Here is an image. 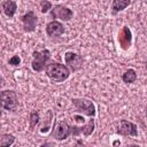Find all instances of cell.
I'll return each instance as SVG.
<instances>
[{"instance_id":"cell-1","label":"cell","mask_w":147,"mask_h":147,"mask_svg":"<svg viewBox=\"0 0 147 147\" xmlns=\"http://www.w3.org/2000/svg\"><path fill=\"white\" fill-rule=\"evenodd\" d=\"M45 71L46 75L49 77V79H52L55 83H62L65 79H68L70 76V69L67 65L57 62H52L47 64Z\"/></svg>"},{"instance_id":"cell-2","label":"cell","mask_w":147,"mask_h":147,"mask_svg":"<svg viewBox=\"0 0 147 147\" xmlns=\"http://www.w3.org/2000/svg\"><path fill=\"white\" fill-rule=\"evenodd\" d=\"M51 59V52L48 49H41V51H34L32 53V62L31 67L36 72L42 71L46 65L48 60Z\"/></svg>"},{"instance_id":"cell-3","label":"cell","mask_w":147,"mask_h":147,"mask_svg":"<svg viewBox=\"0 0 147 147\" xmlns=\"http://www.w3.org/2000/svg\"><path fill=\"white\" fill-rule=\"evenodd\" d=\"M71 102L77 109V111L86 116H90V117L95 116V106L91 100L85 99V98H76V99H72Z\"/></svg>"},{"instance_id":"cell-4","label":"cell","mask_w":147,"mask_h":147,"mask_svg":"<svg viewBox=\"0 0 147 147\" xmlns=\"http://www.w3.org/2000/svg\"><path fill=\"white\" fill-rule=\"evenodd\" d=\"M1 106L5 110L15 111L18 106L17 94L13 90H6L1 92Z\"/></svg>"},{"instance_id":"cell-5","label":"cell","mask_w":147,"mask_h":147,"mask_svg":"<svg viewBox=\"0 0 147 147\" xmlns=\"http://www.w3.org/2000/svg\"><path fill=\"white\" fill-rule=\"evenodd\" d=\"M70 134H71V126L65 121H59L54 124L52 137L55 140H59V141L65 140L67 138H69Z\"/></svg>"},{"instance_id":"cell-6","label":"cell","mask_w":147,"mask_h":147,"mask_svg":"<svg viewBox=\"0 0 147 147\" xmlns=\"http://www.w3.org/2000/svg\"><path fill=\"white\" fill-rule=\"evenodd\" d=\"M51 15L54 20L59 18L61 21H70L74 16V11L65 7V6H62V5H56L52 8L51 10Z\"/></svg>"},{"instance_id":"cell-7","label":"cell","mask_w":147,"mask_h":147,"mask_svg":"<svg viewBox=\"0 0 147 147\" xmlns=\"http://www.w3.org/2000/svg\"><path fill=\"white\" fill-rule=\"evenodd\" d=\"M64 62L71 71H77L83 67V57L74 52H67L64 54Z\"/></svg>"},{"instance_id":"cell-8","label":"cell","mask_w":147,"mask_h":147,"mask_svg":"<svg viewBox=\"0 0 147 147\" xmlns=\"http://www.w3.org/2000/svg\"><path fill=\"white\" fill-rule=\"evenodd\" d=\"M117 133L124 137H137L138 129L134 123L129 122L126 119H122L117 126Z\"/></svg>"},{"instance_id":"cell-9","label":"cell","mask_w":147,"mask_h":147,"mask_svg":"<svg viewBox=\"0 0 147 147\" xmlns=\"http://www.w3.org/2000/svg\"><path fill=\"white\" fill-rule=\"evenodd\" d=\"M21 21L23 24V30L25 32H32V31H34V29L37 26L38 17L36 16L33 10H29L23 16H21Z\"/></svg>"},{"instance_id":"cell-10","label":"cell","mask_w":147,"mask_h":147,"mask_svg":"<svg viewBox=\"0 0 147 147\" xmlns=\"http://www.w3.org/2000/svg\"><path fill=\"white\" fill-rule=\"evenodd\" d=\"M94 127H95L94 119L91 118L86 124H84V125H82V126H77V125L71 126V134H72L74 137H78V136H80V134H84V136L88 137L90 134L93 133Z\"/></svg>"},{"instance_id":"cell-11","label":"cell","mask_w":147,"mask_h":147,"mask_svg":"<svg viewBox=\"0 0 147 147\" xmlns=\"http://www.w3.org/2000/svg\"><path fill=\"white\" fill-rule=\"evenodd\" d=\"M118 42L119 47L123 51H127L132 44V32L129 26H123L118 33Z\"/></svg>"},{"instance_id":"cell-12","label":"cell","mask_w":147,"mask_h":147,"mask_svg":"<svg viewBox=\"0 0 147 147\" xmlns=\"http://www.w3.org/2000/svg\"><path fill=\"white\" fill-rule=\"evenodd\" d=\"M63 32H64V26L59 21L54 20V21L47 23V25H46V33L48 37H52V38L60 37L61 34H63Z\"/></svg>"},{"instance_id":"cell-13","label":"cell","mask_w":147,"mask_h":147,"mask_svg":"<svg viewBox=\"0 0 147 147\" xmlns=\"http://www.w3.org/2000/svg\"><path fill=\"white\" fill-rule=\"evenodd\" d=\"M1 8H2L3 14L7 17L11 18L15 15V13H16L17 5H16V2L14 0H3L2 3H1Z\"/></svg>"},{"instance_id":"cell-14","label":"cell","mask_w":147,"mask_h":147,"mask_svg":"<svg viewBox=\"0 0 147 147\" xmlns=\"http://www.w3.org/2000/svg\"><path fill=\"white\" fill-rule=\"evenodd\" d=\"M131 3L130 0H113V3H111V10L114 14L125 9Z\"/></svg>"},{"instance_id":"cell-15","label":"cell","mask_w":147,"mask_h":147,"mask_svg":"<svg viewBox=\"0 0 147 147\" xmlns=\"http://www.w3.org/2000/svg\"><path fill=\"white\" fill-rule=\"evenodd\" d=\"M122 80L125 84H132L137 80V72L134 69H129L122 75Z\"/></svg>"},{"instance_id":"cell-16","label":"cell","mask_w":147,"mask_h":147,"mask_svg":"<svg viewBox=\"0 0 147 147\" xmlns=\"http://www.w3.org/2000/svg\"><path fill=\"white\" fill-rule=\"evenodd\" d=\"M15 142V137L9 133H3L0 137V147H8Z\"/></svg>"},{"instance_id":"cell-17","label":"cell","mask_w":147,"mask_h":147,"mask_svg":"<svg viewBox=\"0 0 147 147\" xmlns=\"http://www.w3.org/2000/svg\"><path fill=\"white\" fill-rule=\"evenodd\" d=\"M39 113L38 111H36V110H33V111H31L30 113V117H29V122H30V127L31 129H33L38 123H39Z\"/></svg>"},{"instance_id":"cell-18","label":"cell","mask_w":147,"mask_h":147,"mask_svg":"<svg viewBox=\"0 0 147 147\" xmlns=\"http://www.w3.org/2000/svg\"><path fill=\"white\" fill-rule=\"evenodd\" d=\"M51 9H52V3H51V1H48V0H42V1L40 2V11H41L42 14L49 11Z\"/></svg>"},{"instance_id":"cell-19","label":"cell","mask_w":147,"mask_h":147,"mask_svg":"<svg viewBox=\"0 0 147 147\" xmlns=\"http://www.w3.org/2000/svg\"><path fill=\"white\" fill-rule=\"evenodd\" d=\"M8 63H9L10 65H13V67H17V65L21 64V57H20L18 55H13V56L9 59Z\"/></svg>"},{"instance_id":"cell-20","label":"cell","mask_w":147,"mask_h":147,"mask_svg":"<svg viewBox=\"0 0 147 147\" xmlns=\"http://www.w3.org/2000/svg\"><path fill=\"white\" fill-rule=\"evenodd\" d=\"M146 117H147V110H146Z\"/></svg>"}]
</instances>
